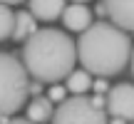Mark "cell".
<instances>
[{
	"instance_id": "1",
	"label": "cell",
	"mask_w": 134,
	"mask_h": 124,
	"mask_svg": "<svg viewBox=\"0 0 134 124\" xmlns=\"http://www.w3.org/2000/svg\"><path fill=\"white\" fill-rule=\"evenodd\" d=\"M20 62H23L25 72L30 77H35L37 82L55 84L60 80H67L75 72L77 47L72 42V37H67V32L45 27L23 42Z\"/></svg>"
},
{
	"instance_id": "2",
	"label": "cell",
	"mask_w": 134,
	"mask_h": 124,
	"mask_svg": "<svg viewBox=\"0 0 134 124\" xmlns=\"http://www.w3.org/2000/svg\"><path fill=\"white\" fill-rule=\"evenodd\" d=\"M77 62L87 75L112 77L119 75L132 60V40L112 22H92L75 42Z\"/></svg>"
},
{
	"instance_id": "3",
	"label": "cell",
	"mask_w": 134,
	"mask_h": 124,
	"mask_svg": "<svg viewBox=\"0 0 134 124\" xmlns=\"http://www.w3.org/2000/svg\"><path fill=\"white\" fill-rule=\"evenodd\" d=\"M30 92V80L20 57L13 52H0V119L13 117L23 109Z\"/></svg>"
},
{
	"instance_id": "4",
	"label": "cell",
	"mask_w": 134,
	"mask_h": 124,
	"mask_svg": "<svg viewBox=\"0 0 134 124\" xmlns=\"http://www.w3.org/2000/svg\"><path fill=\"white\" fill-rule=\"evenodd\" d=\"M52 124H107L104 107L94 104L92 97H67L55 109Z\"/></svg>"
},
{
	"instance_id": "5",
	"label": "cell",
	"mask_w": 134,
	"mask_h": 124,
	"mask_svg": "<svg viewBox=\"0 0 134 124\" xmlns=\"http://www.w3.org/2000/svg\"><path fill=\"white\" fill-rule=\"evenodd\" d=\"M104 112L112 119L134 122V84H114L104 97Z\"/></svg>"
},
{
	"instance_id": "6",
	"label": "cell",
	"mask_w": 134,
	"mask_h": 124,
	"mask_svg": "<svg viewBox=\"0 0 134 124\" xmlns=\"http://www.w3.org/2000/svg\"><path fill=\"white\" fill-rule=\"evenodd\" d=\"M112 25L122 32H134V0H109L102 5Z\"/></svg>"
},
{
	"instance_id": "7",
	"label": "cell",
	"mask_w": 134,
	"mask_h": 124,
	"mask_svg": "<svg viewBox=\"0 0 134 124\" xmlns=\"http://www.w3.org/2000/svg\"><path fill=\"white\" fill-rule=\"evenodd\" d=\"M60 20L72 32H85L87 27H92V10L82 3H72V5H65V13Z\"/></svg>"
},
{
	"instance_id": "8",
	"label": "cell",
	"mask_w": 134,
	"mask_h": 124,
	"mask_svg": "<svg viewBox=\"0 0 134 124\" xmlns=\"http://www.w3.org/2000/svg\"><path fill=\"white\" fill-rule=\"evenodd\" d=\"M67 3H57V0H35V3L27 5V13L32 15L35 20H42V22H52V20H60L65 13Z\"/></svg>"
},
{
	"instance_id": "9",
	"label": "cell",
	"mask_w": 134,
	"mask_h": 124,
	"mask_svg": "<svg viewBox=\"0 0 134 124\" xmlns=\"http://www.w3.org/2000/svg\"><path fill=\"white\" fill-rule=\"evenodd\" d=\"M35 32H37V20H35L32 15L27 13V10H20V13H15L13 40H18V42H25V40L32 37Z\"/></svg>"
},
{
	"instance_id": "10",
	"label": "cell",
	"mask_w": 134,
	"mask_h": 124,
	"mask_svg": "<svg viewBox=\"0 0 134 124\" xmlns=\"http://www.w3.org/2000/svg\"><path fill=\"white\" fill-rule=\"evenodd\" d=\"M52 114H55V109H52V102L47 97H35L27 104V122L30 124H42V122L52 119Z\"/></svg>"
},
{
	"instance_id": "11",
	"label": "cell",
	"mask_w": 134,
	"mask_h": 124,
	"mask_svg": "<svg viewBox=\"0 0 134 124\" xmlns=\"http://www.w3.org/2000/svg\"><path fill=\"white\" fill-rule=\"evenodd\" d=\"M67 89L72 92V94H85V92L92 89V75H87L85 70H75L70 77H67Z\"/></svg>"
},
{
	"instance_id": "12",
	"label": "cell",
	"mask_w": 134,
	"mask_h": 124,
	"mask_svg": "<svg viewBox=\"0 0 134 124\" xmlns=\"http://www.w3.org/2000/svg\"><path fill=\"white\" fill-rule=\"evenodd\" d=\"M13 27H15V10L0 3V42L3 40H13Z\"/></svg>"
},
{
	"instance_id": "13",
	"label": "cell",
	"mask_w": 134,
	"mask_h": 124,
	"mask_svg": "<svg viewBox=\"0 0 134 124\" xmlns=\"http://www.w3.org/2000/svg\"><path fill=\"white\" fill-rule=\"evenodd\" d=\"M65 94H67L65 87H52V89L47 92V99L50 102H65Z\"/></svg>"
},
{
	"instance_id": "14",
	"label": "cell",
	"mask_w": 134,
	"mask_h": 124,
	"mask_svg": "<svg viewBox=\"0 0 134 124\" xmlns=\"http://www.w3.org/2000/svg\"><path fill=\"white\" fill-rule=\"evenodd\" d=\"M0 124H30L27 119H5V122H0Z\"/></svg>"
},
{
	"instance_id": "15",
	"label": "cell",
	"mask_w": 134,
	"mask_h": 124,
	"mask_svg": "<svg viewBox=\"0 0 134 124\" xmlns=\"http://www.w3.org/2000/svg\"><path fill=\"white\" fill-rule=\"evenodd\" d=\"M129 62H132V75H134V47H132V60Z\"/></svg>"
}]
</instances>
